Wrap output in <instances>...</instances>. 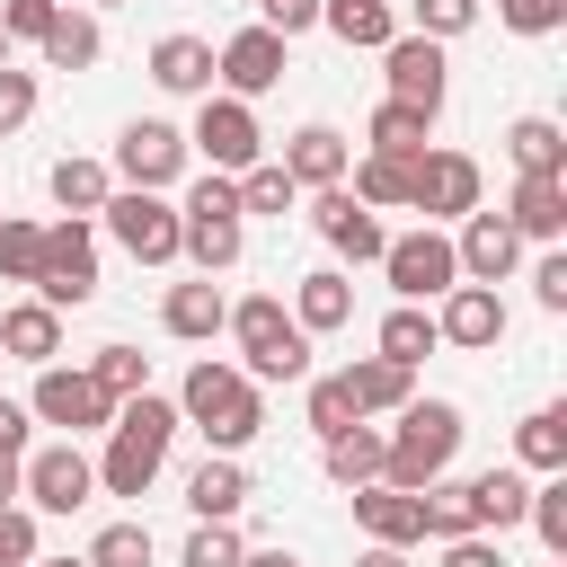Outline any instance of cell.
<instances>
[{
    "instance_id": "cell-1",
    "label": "cell",
    "mask_w": 567,
    "mask_h": 567,
    "mask_svg": "<svg viewBox=\"0 0 567 567\" xmlns=\"http://www.w3.org/2000/svg\"><path fill=\"white\" fill-rule=\"evenodd\" d=\"M177 425H195L221 461H239L257 434H266V399H257V381L239 372V363H195L186 372V390H177Z\"/></svg>"
},
{
    "instance_id": "cell-2",
    "label": "cell",
    "mask_w": 567,
    "mask_h": 567,
    "mask_svg": "<svg viewBox=\"0 0 567 567\" xmlns=\"http://www.w3.org/2000/svg\"><path fill=\"white\" fill-rule=\"evenodd\" d=\"M452 452H461V408L452 399H408L390 425H381V487H434L452 478Z\"/></svg>"
},
{
    "instance_id": "cell-3",
    "label": "cell",
    "mask_w": 567,
    "mask_h": 567,
    "mask_svg": "<svg viewBox=\"0 0 567 567\" xmlns=\"http://www.w3.org/2000/svg\"><path fill=\"white\" fill-rule=\"evenodd\" d=\"M177 434H186V425H177V399H159V390L124 399V408H115V425H106L97 487H106V496H151V478H159V461H168V443H177Z\"/></svg>"
},
{
    "instance_id": "cell-4",
    "label": "cell",
    "mask_w": 567,
    "mask_h": 567,
    "mask_svg": "<svg viewBox=\"0 0 567 567\" xmlns=\"http://www.w3.org/2000/svg\"><path fill=\"white\" fill-rule=\"evenodd\" d=\"M230 337H239V372L266 390V381H301L310 372V337L292 328V310H284V292H248V301H230V319H221Z\"/></svg>"
},
{
    "instance_id": "cell-5",
    "label": "cell",
    "mask_w": 567,
    "mask_h": 567,
    "mask_svg": "<svg viewBox=\"0 0 567 567\" xmlns=\"http://www.w3.org/2000/svg\"><path fill=\"white\" fill-rule=\"evenodd\" d=\"M239 248H248V221H239V195H230V177H195L186 186V204H177V257H195V275H230L239 266Z\"/></svg>"
},
{
    "instance_id": "cell-6",
    "label": "cell",
    "mask_w": 567,
    "mask_h": 567,
    "mask_svg": "<svg viewBox=\"0 0 567 567\" xmlns=\"http://www.w3.org/2000/svg\"><path fill=\"white\" fill-rule=\"evenodd\" d=\"M186 151L213 168V177H248L257 159H266V133H257V106H239V97H195V133H186Z\"/></svg>"
},
{
    "instance_id": "cell-7",
    "label": "cell",
    "mask_w": 567,
    "mask_h": 567,
    "mask_svg": "<svg viewBox=\"0 0 567 567\" xmlns=\"http://www.w3.org/2000/svg\"><path fill=\"white\" fill-rule=\"evenodd\" d=\"M44 310H89L97 301V230L89 221H44V275H35Z\"/></svg>"
},
{
    "instance_id": "cell-8",
    "label": "cell",
    "mask_w": 567,
    "mask_h": 567,
    "mask_svg": "<svg viewBox=\"0 0 567 567\" xmlns=\"http://www.w3.org/2000/svg\"><path fill=\"white\" fill-rule=\"evenodd\" d=\"M381 275H390V292L399 301H443L452 284H461V257H452V230H434V221H416V230H399L390 248H381Z\"/></svg>"
},
{
    "instance_id": "cell-9",
    "label": "cell",
    "mask_w": 567,
    "mask_h": 567,
    "mask_svg": "<svg viewBox=\"0 0 567 567\" xmlns=\"http://www.w3.org/2000/svg\"><path fill=\"white\" fill-rule=\"evenodd\" d=\"M186 133L168 124V115H133L124 133H115V186H142V195H168L177 177H186Z\"/></svg>"
},
{
    "instance_id": "cell-10",
    "label": "cell",
    "mask_w": 567,
    "mask_h": 567,
    "mask_svg": "<svg viewBox=\"0 0 567 567\" xmlns=\"http://www.w3.org/2000/svg\"><path fill=\"white\" fill-rule=\"evenodd\" d=\"M27 416H35V425H62V443H71V434L115 425V399L89 381V363H44L35 390H27Z\"/></svg>"
},
{
    "instance_id": "cell-11",
    "label": "cell",
    "mask_w": 567,
    "mask_h": 567,
    "mask_svg": "<svg viewBox=\"0 0 567 567\" xmlns=\"http://www.w3.org/2000/svg\"><path fill=\"white\" fill-rule=\"evenodd\" d=\"M478 195H487V177H478L470 151H425V159L408 168V213H425L434 230H443V221H470Z\"/></svg>"
},
{
    "instance_id": "cell-12",
    "label": "cell",
    "mask_w": 567,
    "mask_h": 567,
    "mask_svg": "<svg viewBox=\"0 0 567 567\" xmlns=\"http://www.w3.org/2000/svg\"><path fill=\"white\" fill-rule=\"evenodd\" d=\"M97 221H106V239H115V248H124L133 266H168V257H177V204H168V195L115 186Z\"/></svg>"
},
{
    "instance_id": "cell-13",
    "label": "cell",
    "mask_w": 567,
    "mask_h": 567,
    "mask_svg": "<svg viewBox=\"0 0 567 567\" xmlns=\"http://www.w3.org/2000/svg\"><path fill=\"white\" fill-rule=\"evenodd\" d=\"M381 80H390V97L416 106V115H443V97H452V62H443V44H434V35H408V27L381 44Z\"/></svg>"
},
{
    "instance_id": "cell-14",
    "label": "cell",
    "mask_w": 567,
    "mask_h": 567,
    "mask_svg": "<svg viewBox=\"0 0 567 567\" xmlns=\"http://www.w3.org/2000/svg\"><path fill=\"white\" fill-rule=\"evenodd\" d=\"M18 496H27V514H80V505L97 496V461H89L80 443H44V452H27Z\"/></svg>"
},
{
    "instance_id": "cell-15",
    "label": "cell",
    "mask_w": 567,
    "mask_h": 567,
    "mask_svg": "<svg viewBox=\"0 0 567 567\" xmlns=\"http://www.w3.org/2000/svg\"><path fill=\"white\" fill-rule=\"evenodd\" d=\"M292 71V44L275 35V27H239L221 53H213V80H221V97H239V106H257L275 80Z\"/></svg>"
},
{
    "instance_id": "cell-16",
    "label": "cell",
    "mask_w": 567,
    "mask_h": 567,
    "mask_svg": "<svg viewBox=\"0 0 567 567\" xmlns=\"http://www.w3.org/2000/svg\"><path fill=\"white\" fill-rule=\"evenodd\" d=\"M310 230L346 257V266H381V248H390V230H381V213H363L346 186H319L310 195Z\"/></svg>"
},
{
    "instance_id": "cell-17",
    "label": "cell",
    "mask_w": 567,
    "mask_h": 567,
    "mask_svg": "<svg viewBox=\"0 0 567 567\" xmlns=\"http://www.w3.org/2000/svg\"><path fill=\"white\" fill-rule=\"evenodd\" d=\"M434 337L461 346V354L505 346V292H487V284H452V292L434 301Z\"/></svg>"
},
{
    "instance_id": "cell-18",
    "label": "cell",
    "mask_w": 567,
    "mask_h": 567,
    "mask_svg": "<svg viewBox=\"0 0 567 567\" xmlns=\"http://www.w3.org/2000/svg\"><path fill=\"white\" fill-rule=\"evenodd\" d=\"M452 257H461V284H487V292H496V284H505V275L523 266V239L505 230V213H487V204H478V213L461 221Z\"/></svg>"
},
{
    "instance_id": "cell-19",
    "label": "cell",
    "mask_w": 567,
    "mask_h": 567,
    "mask_svg": "<svg viewBox=\"0 0 567 567\" xmlns=\"http://www.w3.org/2000/svg\"><path fill=\"white\" fill-rule=\"evenodd\" d=\"M301 195H319V186H346V168H354V151H346V133L337 124H301L292 142H284V159H275Z\"/></svg>"
},
{
    "instance_id": "cell-20",
    "label": "cell",
    "mask_w": 567,
    "mask_h": 567,
    "mask_svg": "<svg viewBox=\"0 0 567 567\" xmlns=\"http://www.w3.org/2000/svg\"><path fill=\"white\" fill-rule=\"evenodd\" d=\"M505 230L532 239V248H558V239H567V177H514Z\"/></svg>"
},
{
    "instance_id": "cell-21",
    "label": "cell",
    "mask_w": 567,
    "mask_h": 567,
    "mask_svg": "<svg viewBox=\"0 0 567 567\" xmlns=\"http://www.w3.org/2000/svg\"><path fill=\"white\" fill-rule=\"evenodd\" d=\"M0 363H35V372L62 363V310H44L35 292L9 301V310H0Z\"/></svg>"
},
{
    "instance_id": "cell-22",
    "label": "cell",
    "mask_w": 567,
    "mask_h": 567,
    "mask_svg": "<svg viewBox=\"0 0 567 567\" xmlns=\"http://www.w3.org/2000/svg\"><path fill=\"white\" fill-rule=\"evenodd\" d=\"M284 310H292V328H301V337H328V328H346V319H354V275H346V266H319V275H301V284H292V301H284Z\"/></svg>"
},
{
    "instance_id": "cell-23",
    "label": "cell",
    "mask_w": 567,
    "mask_h": 567,
    "mask_svg": "<svg viewBox=\"0 0 567 567\" xmlns=\"http://www.w3.org/2000/svg\"><path fill=\"white\" fill-rule=\"evenodd\" d=\"M354 523H363V540H381V549H416L425 540V514H416V496L408 487H354Z\"/></svg>"
},
{
    "instance_id": "cell-24",
    "label": "cell",
    "mask_w": 567,
    "mask_h": 567,
    "mask_svg": "<svg viewBox=\"0 0 567 567\" xmlns=\"http://www.w3.org/2000/svg\"><path fill=\"white\" fill-rule=\"evenodd\" d=\"M221 319H230V301H221V284H213V275L168 284V301H159V328H168V337H186V346H213V337H221Z\"/></svg>"
},
{
    "instance_id": "cell-25",
    "label": "cell",
    "mask_w": 567,
    "mask_h": 567,
    "mask_svg": "<svg viewBox=\"0 0 567 567\" xmlns=\"http://www.w3.org/2000/svg\"><path fill=\"white\" fill-rule=\"evenodd\" d=\"M505 159H514V177H567V124L558 115H514Z\"/></svg>"
},
{
    "instance_id": "cell-26",
    "label": "cell",
    "mask_w": 567,
    "mask_h": 567,
    "mask_svg": "<svg viewBox=\"0 0 567 567\" xmlns=\"http://www.w3.org/2000/svg\"><path fill=\"white\" fill-rule=\"evenodd\" d=\"M151 80L168 97H213V44L204 35H159L151 44Z\"/></svg>"
},
{
    "instance_id": "cell-27",
    "label": "cell",
    "mask_w": 567,
    "mask_h": 567,
    "mask_svg": "<svg viewBox=\"0 0 567 567\" xmlns=\"http://www.w3.org/2000/svg\"><path fill=\"white\" fill-rule=\"evenodd\" d=\"M346 390H354V416L372 425V416H399V408L416 399V372H408V363H381V354H363V363H346Z\"/></svg>"
},
{
    "instance_id": "cell-28",
    "label": "cell",
    "mask_w": 567,
    "mask_h": 567,
    "mask_svg": "<svg viewBox=\"0 0 567 567\" xmlns=\"http://www.w3.org/2000/svg\"><path fill=\"white\" fill-rule=\"evenodd\" d=\"M248 496H257V487H248V470H239V461H221V452L186 478V514H195V523H239V505H248Z\"/></svg>"
},
{
    "instance_id": "cell-29",
    "label": "cell",
    "mask_w": 567,
    "mask_h": 567,
    "mask_svg": "<svg viewBox=\"0 0 567 567\" xmlns=\"http://www.w3.org/2000/svg\"><path fill=\"white\" fill-rule=\"evenodd\" d=\"M319 27L346 44V53H381L399 35V9L390 0H319Z\"/></svg>"
},
{
    "instance_id": "cell-30",
    "label": "cell",
    "mask_w": 567,
    "mask_h": 567,
    "mask_svg": "<svg viewBox=\"0 0 567 567\" xmlns=\"http://www.w3.org/2000/svg\"><path fill=\"white\" fill-rule=\"evenodd\" d=\"M44 195H53L71 221H89V213H106L115 168H106V159H53V168H44Z\"/></svg>"
},
{
    "instance_id": "cell-31",
    "label": "cell",
    "mask_w": 567,
    "mask_h": 567,
    "mask_svg": "<svg viewBox=\"0 0 567 567\" xmlns=\"http://www.w3.org/2000/svg\"><path fill=\"white\" fill-rule=\"evenodd\" d=\"M514 470L523 478H558L567 470V408H532L514 425Z\"/></svg>"
},
{
    "instance_id": "cell-32",
    "label": "cell",
    "mask_w": 567,
    "mask_h": 567,
    "mask_svg": "<svg viewBox=\"0 0 567 567\" xmlns=\"http://www.w3.org/2000/svg\"><path fill=\"white\" fill-rule=\"evenodd\" d=\"M53 71H97V53H106V27L89 18V9H53V27H44V44H35Z\"/></svg>"
},
{
    "instance_id": "cell-33",
    "label": "cell",
    "mask_w": 567,
    "mask_h": 567,
    "mask_svg": "<svg viewBox=\"0 0 567 567\" xmlns=\"http://www.w3.org/2000/svg\"><path fill=\"white\" fill-rule=\"evenodd\" d=\"M363 142H372L381 159H425V151H434V115H416V106L381 97V106H372V124H363Z\"/></svg>"
},
{
    "instance_id": "cell-34",
    "label": "cell",
    "mask_w": 567,
    "mask_h": 567,
    "mask_svg": "<svg viewBox=\"0 0 567 567\" xmlns=\"http://www.w3.org/2000/svg\"><path fill=\"white\" fill-rule=\"evenodd\" d=\"M408 168H416V159H381V151H363V159L346 168V195H354L363 213H408Z\"/></svg>"
},
{
    "instance_id": "cell-35",
    "label": "cell",
    "mask_w": 567,
    "mask_h": 567,
    "mask_svg": "<svg viewBox=\"0 0 567 567\" xmlns=\"http://www.w3.org/2000/svg\"><path fill=\"white\" fill-rule=\"evenodd\" d=\"M319 461H328V478L354 496V487H372L381 478V425H346V434H328L319 443Z\"/></svg>"
},
{
    "instance_id": "cell-36",
    "label": "cell",
    "mask_w": 567,
    "mask_h": 567,
    "mask_svg": "<svg viewBox=\"0 0 567 567\" xmlns=\"http://www.w3.org/2000/svg\"><path fill=\"white\" fill-rule=\"evenodd\" d=\"M523 505H532V478H523V470H478V478H470V514H478V532H514Z\"/></svg>"
},
{
    "instance_id": "cell-37",
    "label": "cell",
    "mask_w": 567,
    "mask_h": 567,
    "mask_svg": "<svg viewBox=\"0 0 567 567\" xmlns=\"http://www.w3.org/2000/svg\"><path fill=\"white\" fill-rule=\"evenodd\" d=\"M230 195H239V221H284V213H301V186H292L275 159H257L248 177H230Z\"/></svg>"
},
{
    "instance_id": "cell-38",
    "label": "cell",
    "mask_w": 567,
    "mask_h": 567,
    "mask_svg": "<svg viewBox=\"0 0 567 567\" xmlns=\"http://www.w3.org/2000/svg\"><path fill=\"white\" fill-rule=\"evenodd\" d=\"M434 346H443V337H434V310L399 301V310L381 319V346H372V354H381V363H408V372H416V363H425Z\"/></svg>"
},
{
    "instance_id": "cell-39",
    "label": "cell",
    "mask_w": 567,
    "mask_h": 567,
    "mask_svg": "<svg viewBox=\"0 0 567 567\" xmlns=\"http://www.w3.org/2000/svg\"><path fill=\"white\" fill-rule=\"evenodd\" d=\"M416 514H425V540H470L478 514H470V478H434L416 487Z\"/></svg>"
},
{
    "instance_id": "cell-40",
    "label": "cell",
    "mask_w": 567,
    "mask_h": 567,
    "mask_svg": "<svg viewBox=\"0 0 567 567\" xmlns=\"http://www.w3.org/2000/svg\"><path fill=\"white\" fill-rule=\"evenodd\" d=\"M89 381L124 408V399H142V390H151V354H133V346H97V354H89Z\"/></svg>"
},
{
    "instance_id": "cell-41",
    "label": "cell",
    "mask_w": 567,
    "mask_h": 567,
    "mask_svg": "<svg viewBox=\"0 0 567 567\" xmlns=\"http://www.w3.org/2000/svg\"><path fill=\"white\" fill-rule=\"evenodd\" d=\"M301 416H310V434H319V443H328V434H346V425H363V416H354V390H346V372H319Z\"/></svg>"
},
{
    "instance_id": "cell-42",
    "label": "cell",
    "mask_w": 567,
    "mask_h": 567,
    "mask_svg": "<svg viewBox=\"0 0 567 567\" xmlns=\"http://www.w3.org/2000/svg\"><path fill=\"white\" fill-rule=\"evenodd\" d=\"M523 523L540 532V549H549V558H567V470L532 487V505H523Z\"/></svg>"
},
{
    "instance_id": "cell-43",
    "label": "cell",
    "mask_w": 567,
    "mask_h": 567,
    "mask_svg": "<svg viewBox=\"0 0 567 567\" xmlns=\"http://www.w3.org/2000/svg\"><path fill=\"white\" fill-rule=\"evenodd\" d=\"M0 275L35 292V275H44V221H0Z\"/></svg>"
},
{
    "instance_id": "cell-44",
    "label": "cell",
    "mask_w": 567,
    "mask_h": 567,
    "mask_svg": "<svg viewBox=\"0 0 567 567\" xmlns=\"http://www.w3.org/2000/svg\"><path fill=\"white\" fill-rule=\"evenodd\" d=\"M89 567H151V523H142V514L106 523V532L89 540Z\"/></svg>"
},
{
    "instance_id": "cell-45",
    "label": "cell",
    "mask_w": 567,
    "mask_h": 567,
    "mask_svg": "<svg viewBox=\"0 0 567 567\" xmlns=\"http://www.w3.org/2000/svg\"><path fill=\"white\" fill-rule=\"evenodd\" d=\"M239 558H248L239 523H195V532H186V549H177V567H239Z\"/></svg>"
},
{
    "instance_id": "cell-46",
    "label": "cell",
    "mask_w": 567,
    "mask_h": 567,
    "mask_svg": "<svg viewBox=\"0 0 567 567\" xmlns=\"http://www.w3.org/2000/svg\"><path fill=\"white\" fill-rule=\"evenodd\" d=\"M408 35H434V44H452V35H470L478 27V0H408Z\"/></svg>"
},
{
    "instance_id": "cell-47",
    "label": "cell",
    "mask_w": 567,
    "mask_h": 567,
    "mask_svg": "<svg viewBox=\"0 0 567 567\" xmlns=\"http://www.w3.org/2000/svg\"><path fill=\"white\" fill-rule=\"evenodd\" d=\"M53 9H62V0H0V35H9V44H44Z\"/></svg>"
},
{
    "instance_id": "cell-48",
    "label": "cell",
    "mask_w": 567,
    "mask_h": 567,
    "mask_svg": "<svg viewBox=\"0 0 567 567\" xmlns=\"http://www.w3.org/2000/svg\"><path fill=\"white\" fill-rule=\"evenodd\" d=\"M496 18H505L514 35H558V27H567V0H496Z\"/></svg>"
},
{
    "instance_id": "cell-49",
    "label": "cell",
    "mask_w": 567,
    "mask_h": 567,
    "mask_svg": "<svg viewBox=\"0 0 567 567\" xmlns=\"http://www.w3.org/2000/svg\"><path fill=\"white\" fill-rule=\"evenodd\" d=\"M27 115H35V71H18V62H9V71H0V142H9Z\"/></svg>"
},
{
    "instance_id": "cell-50",
    "label": "cell",
    "mask_w": 567,
    "mask_h": 567,
    "mask_svg": "<svg viewBox=\"0 0 567 567\" xmlns=\"http://www.w3.org/2000/svg\"><path fill=\"white\" fill-rule=\"evenodd\" d=\"M27 558H44L35 549V514L27 505H0V567H27Z\"/></svg>"
},
{
    "instance_id": "cell-51",
    "label": "cell",
    "mask_w": 567,
    "mask_h": 567,
    "mask_svg": "<svg viewBox=\"0 0 567 567\" xmlns=\"http://www.w3.org/2000/svg\"><path fill=\"white\" fill-rule=\"evenodd\" d=\"M532 301H540V310H567V248H540V266H532Z\"/></svg>"
},
{
    "instance_id": "cell-52",
    "label": "cell",
    "mask_w": 567,
    "mask_h": 567,
    "mask_svg": "<svg viewBox=\"0 0 567 567\" xmlns=\"http://www.w3.org/2000/svg\"><path fill=\"white\" fill-rule=\"evenodd\" d=\"M443 567H505L496 532H470V540H443Z\"/></svg>"
},
{
    "instance_id": "cell-53",
    "label": "cell",
    "mask_w": 567,
    "mask_h": 567,
    "mask_svg": "<svg viewBox=\"0 0 567 567\" xmlns=\"http://www.w3.org/2000/svg\"><path fill=\"white\" fill-rule=\"evenodd\" d=\"M27 434H35L27 399H0V452H27Z\"/></svg>"
},
{
    "instance_id": "cell-54",
    "label": "cell",
    "mask_w": 567,
    "mask_h": 567,
    "mask_svg": "<svg viewBox=\"0 0 567 567\" xmlns=\"http://www.w3.org/2000/svg\"><path fill=\"white\" fill-rule=\"evenodd\" d=\"M18 478H27V452H0V505H18Z\"/></svg>"
},
{
    "instance_id": "cell-55",
    "label": "cell",
    "mask_w": 567,
    "mask_h": 567,
    "mask_svg": "<svg viewBox=\"0 0 567 567\" xmlns=\"http://www.w3.org/2000/svg\"><path fill=\"white\" fill-rule=\"evenodd\" d=\"M354 567H408V549H381V540H363V558Z\"/></svg>"
},
{
    "instance_id": "cell-56",
    "label": "cell",
    "mask_w": 567,
    "mask_h": 567,
    "mask_svg": "<svg viewBox=\"0 0 567 567\" xmlns=\"http://www.w3.org/2000/svg\"><path fill=\"white\" fill-rule=\"evenodd\" d=\"M239 567H301V558H292V549H248Z\"/></svg>"
},
{
    "instance_id": "cell-57",
    "label": "cell",
    "mask_w": 567,
    "mask_h": 567,
    "mask_svg": "<svg viewBox=\"0 0 567 567\" xmlns=\"http://www.w3.org/2000/svg\"><path fill=\"white\" fill-rule=\"evenodd\" d=\"M27 567H89V558H27Z\"/></svg>"
},
{
    "instance_id": "cell-58",
    "label": "cell",
    "mask_w": 567,
    "mask_h": 567,
    "mask_svg": "<svg viewBox=\"0 0 567 567\" xmlns=\"http://www.w3.org/2000/svg\"><path fill=\"white\" fill-rule=\"evenodd\" d=\"M97 9H124V0H89V18H97Z\"/></svg>"
},
{
    "instance_id": "cell-59",
    "label": "cell",
    "mask_w": 567,
    "mask_h": 567,
    "mask_svg": "<svg viewBox=\"0 0 567 567\" xmlns=\"http://www.w3.org/2000/svg\"><path fill=\"white\" fill-rule=\"evenodd\" d=\"M0 71H9V35H0Z\"/></svg>"
},
{
    "instance_id": "cell-60",
    "label": "cell",
    "mask_w": 567,
    "mask_h": 567,
    "mask_svg": "<svg viewBox=\"0 0 567 567\" xmlns=\"http://www.w3.org/2000/svg\"><path fill=\"white\" fill-rule=\"evenodd\" d=\"M0 221H9V213H0Z\"/></svg>"
},
{
    "instance_id": "cell-61",
    "label": "cell",
    "mask_w": 567,
    "mask_h": 567,
    "mask_svg": "<svg viewBox=\"0 0 567 567\" xmlns=\"http://www.w3.org/2000/svg\"><path fill=\"white\" fill-rule=\"evenodd\" d=\"M257 9H266V0H257Z\"/></svg>"
}]
</instances>
